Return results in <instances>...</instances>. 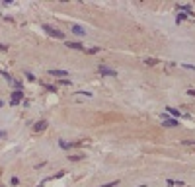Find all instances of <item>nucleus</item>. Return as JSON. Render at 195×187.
I'll use <instances>...</instances> for the list:
<instances>
[{
    "label": "nucleus",
    "instance_id": "1",
    "mask_svg": "<svg viewBox=\"0 0 195 187\" xmlns=\"http://www.w3.org/2000/svg\"><path fill=\"white\" fill-rule=\"evenodd\" d=\"M43 31H47L51 37H57V39H64V31L57 30V27H53V26H47V23L43 26Z\"/></svg>",
    "mask_w": 195,
    "mask_h": 187
},
{
    "label": "nucleus",
    "instance_id": "2",
    "mask_svg": "<svg viewBox=\"0 0 195 187\" xmlns=\"http://www.w3.org/2000/svg\"><path fill=\"white\" fill-rule=\"evenodd\" d=\"M22 99H24V90H14L10 95V105H18Z\"/></svg>",
    "mask_w": 195,
    "mask_h": 187
},
{
    "label": "nucleus",
    "instance_id": "3",
    "mask_svg": "<svg viewBox=\"0 0 195 187\" xmlns=\"http://www.w3.org/2000/svg\"><path fill=\"white\" fill-rule=\"evenodd\" d=\"M98 72L102 74V76H117V70L109 68V66H105V64H99L98 66Z\"/></svg>",
    "mask_w": 195,
    "mask_h": 187
},
{
    "label": "nucleus",
    "instance_id": "4",
    "mask_svg": "<svg viewBox=\"0 0 195 187\" xmlns=\"http://www.w3.org/2000/svg\"><path fill=\"white\" fill-rule=\"evenodd\" d=\"M70 31H72L74 35H78V37H84L86 35V30L82 26H78V23H70Z\"/></svg>",
    "mask_w": 195,
    "mask_h": 187
},
{
    "label": "nucleus",
    "instance_id": "5",
    "mask_svg": "<svg viewBox=\"0 0 195 187\" xmlns=\"http://www.w3.org/2000/svg\"><path fill=\"white\" fill-rule=\"evenodd\" d=\"M64 45H66L68 49H74V51H86L84 45H82V43H76V41H66Z\"/></svg>",
    "mask_w": 195,
    "mask_h": 187
},
{
    "label": "nucleus",
    "instance_id": "6",
    "mask_svg": "<svg viewBox=\"0 0 195 187\" xmlns=\"http://www.w3.org/2000/svg\"><path fill=\"white\" fill-rule=\"evenodd\" d=\"M49 74H51V76H57V78L68 76V72H66V70H59V68H51V70H49Z\"/></svg>",
    "mask_w": 195,
    "mask_h": 187
},
{
    "label": "nucleus",
    "instance_id": "7",
    "mask_svg": "<svg viewBox=\"0 0 195 187\" xmlns=\"http://www.w3.org/2000/svg\"><path fill=\"white\" fill-rule=\"evenodd\" d=\"M80 144L82 142H66V140H59V146L64 148V150H66V148H70V146H80Z\"/></svg>",
    "mask_w": 195,
    "mask_h": 187
},
{
    "label": "nucleus",
    "instance_id": "8",
    "mask_svg": "<svg viewBox=\"0 0 195 187\" xmlns=\"http://www.w3.org/2000/svg\"><path fill=\"white\" fill-rule=\"evenodd\" d=\"M162 119H164V127H178V121H176V119H170V117H164V115H162Z\"/></svg>",
    "mask_w": 195,
    "mask_h": 187
},
{
    "label": "nucleus",
    "instance_id": "9",
    "mask_svg": "<svg viewBox=\"0 0 195 187\" xmlns=\"http://www.w3.org/2000/svg\"><path fill=\"white\" fill-rule=\"evenodd\" d=\"M33 129H35L37 132L45 131V129H47V121H37V123H35V127H33Z\"/></svg>",
    "mask_w": 195,
    "mask_h": 187
},
{
    "label": "nucleus",
    "instance_id": "10",
    "mask_svg": "<svg viewBox=\"0 0 195 187\" xmlns=\"http://www.w3.org/2000/svg\"><path fill=\"white\" fill-rule=\"evenodd\" d=\"M166 111H168L170 115H174V117H181V113L178 109H174V107H166Z\"/></svg>",
    "mask_w": 195,
    "mask_h": 187
},
{
    "label": "nucleus",
    "instance_id": "11",
    "mask_svg": "<svg viewBox=\"0 0 195 187\" xmlns=\"http://www.w3.org/2000/svg\"><path fill=\"white\" fill-rule=\"evenodd\" d=\"M166 183H168V185H178V187H184V181H176V179H168Z\"/></svg>",
    "mask_w": 195,
    "mask_h": 187
},
{
    "label": "nucleus",
    "instance_id": "12",
    "mask_svg": "<svg viewBox=\"0 0 195 187\" xmlns=\"http://www.w3.org/2000/svg\"><path fill=\"white\" fill-rule=\"evenodd\" d=\"M176 20H178V23H180V22H184V20H187V14H184V12H180Z\"/></svg>",
    "mask_w": 195,
    "mask_h": 187
},
{
    "label": "nucleus",
    "instance_id": "13",
    "mask_svg": "<svg viewBox=\"0 0 195 187\" xmlns=\"http://www.w3.org/2000/svg\"><path fill=\"white\" fill-rule=\"evenodd\" d=\"M102 51V47H92V49H88L86 53H90V55H96V53H99Z\"/></svg>",
    "mask_w": 195,
    "mask_h": 187
},
{
    "label": "nucleus",
    "instance_id": "14",
    "mask_svg": "<svg viewBox=\"0 0 195 187\" xmlns=\"http://www.w3.org/2000/svg\"><path fill=\"white\" fill-rule=\"evenodd\" d=\"M180 66H184V68H187V70H193V72H195V66H193V64H187V62H180Z\"/></svg>",
    "mask_w": 195,
    "mask_h": 187
},
{
    "label": "nucleus",
    "instance_id": "15",
    "mask_svg": "<svg viewBox=\"0 0 195 187\" xmlns=\"http://www.w3.org/2000/svg\"><path fill=\"white\" fill-rule=\"evenodd\" d=\"M144 62H146L148 66H154V64H158V61H156V59H146Z\"/></svg>",
    "mask_w": 195,
    "mask_h": 187
},
{
    "label": "nucleus",
    "instance_id": "16",
    "mask_svg": "<svg viewBox=\"0 0 195 187\" xmlns=\"http://www.w3.org/2000/svg\"><path fill=\"white\" fill-rule=\"evenodd\" d=\"M26 78H27V80H30V82H35V80H37V78L33 76L31 72H27V70H26Z\"/></svg>",
    "mask_w": 195,
    "mask_h": 187
},
{
    "label": "nucleus",
    "instance_id": "17",
    "mask_svg": "<svg viewBox=\"0 0 195 187\" xmlns=\"http://www.w3.org/2000/svg\"><path fill=\"white\" fill-rule=\"evenodd\" d=\"M43 88L49 90V92H57V88H55V86H51V84H43Z\"/></svg>",
    "mask_w": 195,
    "mask_h": 187
},
{
    "label": "nucleus",
    "instance_id": "18",
    "mask_svg": "<svg viewBox=\"0 0 195 187\" xmlns=\"http://www.w3.org/2000/svg\"><path fill=\"white\" fill-rule=\"evenodd\" d=\"M117 185V181H109V183H103V185H99V187H115Z\"/></svg>",
    "mask_w": 195,
    "mask_h": 187
},
{
    "label": "nucleus",
    "instance_id": "19",
    "mask_svg": "<svg viewBox=\"0 0 195 187\" xmlns=\"http://www.w3.org/2000/svg\"><path fill=\"white\" fill-rule=\"evenodd\" d=\"M78 95H86V98H92V94H90V92H76Z\"/></svg>",
    "mask_w": 195,
    "mask_h": 187
},
{
    "label": "nucleus",
    "instance_id": "20",
    "mask_svg": "<svg viewBox=\"0 0 195 187\" xmlns=\"http://www.w3.org/2000/svg\"><path fill=\"white\" fill-rule=\"evenodd\" d=\"M10 183H12V185H20V179H18V177H12Z\"/></svg>",
    "mask_w": 195,
    "mask_h": 187
},
{
    "label": "nucleus",
    "instance_id": "21",
    "mask_svg": "<svg viewBox=\"0 0 195 187\" xmlns=\"http://www.w3.org/2000/svg\"><path fill=\"white\" fill-rule=\"evenodd\" d=\"M70 158V160H74V162H76V160H82V154H78V156H68Z\"/></svg>",
    "mask_w": 195,
    "mask_h": 187
},
{
    "label": "nucleus",
    "instance_id": "22",
    "mask_svg": "<svg viewBox=\"0 0 195 187\" xmlns=\"http://www.w3.org/2000/svg\"><path fill=\"white\" fill-rule=\"evenodd\" d=\"M61 84H63V86H70V80H66V78H63V80H61Z\"/></svg>",
    "mask_w": 195,
    "mask_h": 187
},
{
    "label": "nucleus",
    "instance_id": "23",
    "mask_svg": "<svg viewBox=\"0 0 195 187\" xmlns=\"http://www.w3.org/2000/svg\"><path fill=\"white\" fill-rule=\"evenodd\" d=\"M0 51H8V45H4V43H0Z\"/></svg>",
    "mask_w": 195,
    "mask_h": 187
},
{
    "label": "nucleus",
    "instance_id": "24",
    "mask_svg": "<svg viewBox=\"0 0 195 187\" xmlns=\"http://www.w3.org/2000/svg\"><path fill=\"white\" fill-rule=\"evenodd\" d=\"M187 94H189V95H195V90H193V88H191V90H187Z\"/></svg>",
    "mask_w": 195,
    "mask_h": 187
},
{
    "label": "nucleus",
    "instance_id": "25",
    "mask_svg": "<svg viewBox=\"0 0 195 187\" xmlns=\"http://www.w3.org/2000/svg\"><path fill=\"white\" fill-rule=\"evenodd\" d=\"M2 136H4V131H0V139H2Z\"/></svg>",
    "mask_w": 195,
    "mask_h": 187
},
{
    "label": "nucleus",
    "instance_id": "26",
    "mask_svg": "<svg viewBox=\"0 0 195 187\" xmlns=\"http://www.w3.org/2000/svg\"><path fill=\"white\" fill-rule=\"evenodd\" d=\"M2 105H4V101H2V99H0V107H2Z\"/></svg>",
    "mask_w": 195,
    "mask_h": 187
}]
</instances>
